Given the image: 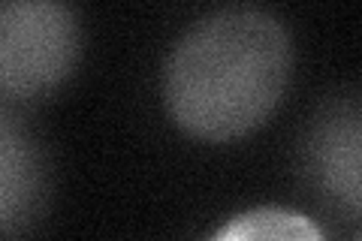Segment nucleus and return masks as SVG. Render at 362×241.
I'll list each match as a JSON object with an SVG mask.
<instances>
[{
    "label": "nucleus",
    "mask_w": 362,
    "mask_h": 241,
    "mask_svg": "<svg viewBox=\"0 0 362 241\" xmlns=\"http://www.w3.org/2000/svg\"><path fill=\"white\" fill-rule=\"evenodd\" d=\"M293 37L263 6H223L175 40L163 66V100L185 133L230 142L257 130L290 85Z\"/></svg>",
    "instance_id": "nucleus-1"
},
{
    "label": "nucleus",
    "mask_w": 362,
    "mask_h": 241,
    "mask_svg": "<svg viewBox=\"0 0 362 241\" xmlns=\"http://www.w3.org/2000/svg\"><path fill=\"white\" fill-rule=\"evenodd\" d=\"M354 241H362V238H359V235H356V238H354Z\"/></svg>",
    "instance_id": "nucleus-6"
},
{
    "label": "nucleus",
    "mask_w": 362,
    "mask_h": 241,
    "mask_svg": "<svg viewBox=\"0 0 362 241\" xmlns=\"http://www.w3.org/2000/svg\"><path fill=\"white\" fill-rule=\"evenodd\" d=\"M305 166L311 169L326 196L344 205L350 214H359L362 187V112L356 97H338L323 106L311 124V136L305 145Z\"/></svg>",
    "instance_id": "nucleus-4"
},
{
    "label": "nucleus",
    "mask_w": 362,
    "mask_h": 241,
    "mask_svg": "<svg viewBox=\"0 0 362 241\" xmlns=\"http://www.w3.org/2000/svg\"><path fill=\"white\" fill-rule=\"evenodd\" d=\"M209 241H326V235L308 214L281 205H263L235 214Z\"/></svg>",
    "instance_id": "nucleus-5"
},
{
    "label": "nucleus",
    "mask_w": 362,
    "mask_h": 241,
    "mask_svg": "<svg viewBox=\"0 0 362 241\" xmlns=\"http://www.w3.org/2000/svg\"><path fill=\"white\" fill-rule=\"evenodd\" d=\"M82 57V18L58 0H0V97L30 100L70 78Z\"/></svg>",
    "instance_id": "nucleus-2"
},
{
    "label": "nucleus",
    "mask_w": 362,
    "mask_h": 241,
    "mask_svg": "<svg viewBox=\"0 0 362 241\" xmlns=\"http://www.w3.org/2000/svg\"><path fill=\"white\" fill-rule=\"evenodd\" d=\"M49 202V163L28 121L0 97V241L30 233Z\"/></svg>",
    "instance_id": "nucleus-3"
}]
</instances>
